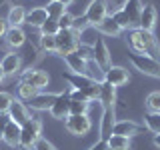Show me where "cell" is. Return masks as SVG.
<instances>
[{
	"instance_id": "obj_1",
	"label": "cell",
	"mask_w": 160,
	"mask_h": 150,
	"mask_svg": "<svg viewBox=\"0 0 160 150\" xmlns=\"http://www.w3.org/2000/svg\"><path fill=\"white\" fill-rule=\"evenodd\" d=\"M128 44L132 48V52L148 54V56L160 60V46L154 32H148V30H142V28H132L128 32Z\"/></svg>"
},
{
	"instance_id": "obj_2",
	"label": "cell",
	"mask_w": 160,
	"mask_h": 150,
	"mask_svg": "<svg viewBox=\"0 0 160 150\" xmlns=\"http://www.w3.org/2000/svg\"><path fill=\"white\" fill-rule=\"evenodd\" d=\"M64 80L68 82L70 88L80 90L88 100H96L100 96V82L86 74H74V72H64Z\"/></svg>"
},
{
	"instance_id": "obj_3",
	"label": "cell",
	"mask_w": 160,
	"mask_h": 150,
	"mask_svg": "<svg viewBox=\"0 0 160 150\" xmlns=\"http://www.w3.org/2000/svg\"><path fill=\"white\" fill-rule=\"evenodd\" d=\"M40 134H42V122H40L38 118H28L26 122L20 126V146L24 150L34 148V144L42 138Z\"/></svg>"
},
{
	"instance_id": "obj_4",
	"label": "cell",
	"mask_w": 160,
	"mask_h": 150,
	"mask_svg": "<svg viewBox=\"0 0 160 150\" xmlns=\"http://www.w3.org/2000/svg\"><path fill=\"white\" fill-rule=\"evenodd\" d=\"M128 58L134 64V68L140 70L142 74L152 76V78H160V60L148 56V54H138V52H130Z\"/></svg>"
},
{
	"instance_id": "obj_5",
	"label": "cell",
	"mask_w": 160,
	"mask_h": 150,
	"mask_svg": "<svg viewBox=\"0 0 160 150\" xmlns=\"http://www.w3.org/2000/svg\"><path fill=\"white\" fill-rule=\"evenodd\" d=\"M80 46V34L74 28L60 30L56 34V52L60 56H66L70 52H76Z\"/></svg>"
},
{
	"instance_id": "obj_6",
	"label": "cell",
	"mask_w": 160,
	"mask_h": 150,
	"mask_svg": "<svg viewBox=\"0 0 160 150\" xmlns=\"http://www.w3.org/2000/svg\"><path fill=\"white\" fill-rule=\"evenodd\" d=\"M64 126L74 136H86L90 132V128H92V122H90L88 114H70L64 120Z\"/></svg>"
},
{
	"instance_id": "obj_7",
	"label": "cell",
	"mask_w": 160,
	"mask_h": 150,
	"mask_svg": "<svg viewBox=\"0 0 160 150\" xmlns=\"http://www.w3.org/2000/svg\"><path fill=\"white\" fill-rule=\"evenodd\" d=\"M106 16H108V6L104 0H92L86 6V12H84V20H86V24L90 28L100 24Z\"/></svg>"
},
{
	"instance_id": "obj_8",
	"label": "cell",
	"mask_w": 160,
	"mask_h": 150,
	"mask_svg": "<svg viewBox=\"0 0 160 150\" xmlns=\"http://www.w3.org/2000/svg\"><path fill=\"white\" fill-rule=\"evenodd\" d=\"M20 82L30 84V86L42 90L44 86H48L50 76H48V72H44V70H38V68H26L24 72H20Z\"/></svg>"
},
{
	"instance_id": "obj_9",
	"label": "cell",
	"mask_w": 160,
	"mask_h": 150,
	"mask_svg": "<svg viewBox=\"0 0 160 150\" xmlns=\"http://www.w3.org/2000/svg\"><path fill=\"white\" fill-rule=\"evenodd\" d=\"M48 112L56 120H66L70 116V86L64 90V92H58L56 102L52 104V108H50Z\"/></svg>"
},
{
	"instance_id": "obj_10",
	"label": "cell",
	"mask_w": 160,
	"mask_h": 150,
	"mask_svg": "<svg viewBox=\"0 0 160 150\" xmlns=\"http://www.w3.org/2000/svg\"><path fill=\"white\" fill-rule=\"evenodd\" d=\"M92 60L98 64L102 70H108L112 64H110V50L104 42V38H96L92 42Z\"/></svg>"
},
{
	"instance_id": "obj_11",
	"label": "cell",
	"mask_w": 160,
	"mask_h": 150,
	"mask_svg": "<svg viewBox=\"0 0 160 150\" xmlns=\"http://www.w3.org/2000/svg\"><path fill=\"white\" fill-rule=\"evenodd\" d=\"M104 82L116 86H124L126 82H130V72L124 66H110L108 70H104Z\"/></svg>"
},
{
	"instance_id": "obj_12",
	"label": "cell",
	"mask_w": 160,
	"mask_h": 150,
	"mask_svg": "<svg viewBox=\"0 0 160 150\" xmlns=\"http://www.w3.org/2000/svg\"><path fill=\"white\" fill-rule=\"evenodd\" d=\"M56 98H58V92L56 94H54V92H38L34 98L28 100V108L38 110V112H42V110H50L52 104L56 102Z\"/></svg>"
},
{
	"instance_id": "obj_13",
	"label": "cell",
	"mask_w": 160,
	"mask_h": 150,
	"mask_svg": "<svg viewBox=\"0 0 160 150\" xmlns=\"http://www.w3.org/2000/svg\"><path fill=\"white\" fill-rule=\"evenodd\" d=\"M8 116H10V120L18 122L20 126H22L28 118H32V116H30V108L20 98H14L12 100V104H10V108H8Z\"/></svg>"
},
{
	"instance_id": "obj_14",
	"label": "cell",
	"mask_w": 160,
	"mask_h": 150,
	"mask_svg": "<svg viewBox=\"0 0 160 150\" xmlns=\"http://www.w3.org/2000/svg\"><path fill=\"white\" fill-rule=\"evenodd\" d=\"M90 106V100L80 90L70 88V114H86Z\"/></svg>"
},
{
	"instance_id": "obj_15",
	"label": "cell",
	"mask_w": 160,
	"mask_h": 150,
	"mask_svg": "<svg viewBox=\"0 0 160 150\" xmlns=\"http://www.w3.org/2000/svg\"><path fill=\"white\" fill-rule=\"evenodd\" d=\"M114 108H102V118H100V140H108L112 136V128L116 124L114 120Z\"/></svg>"
},
{
	"instance_id": "obj_16",
	"label": "cell",
	"mask_w": 160,
	"mask_h": 150,
	"mask_svg": "<svg viewBox=\"0 0 160 150\" xmlns=\"http://www.w3.org/2000/svg\"><path fill=\"white\" fill-rule=\"evenodd\" d=\"M62 58H64V62H66V66H68L70 72H74V74H86V62H88V60L84 58L78 50H76V52L66 54V56H62Z\"/></svg>"
},
{
	"instance_id": "obj_17",
	"label": "cell",
	"mask_w": 160,
	"mask_h": 150,
	"mask_svg": "<svg viewBox=\"0 0 160 150\" xmlns=\"http://www.w3.org/2000/svg\"><path fill=\"white\" fill-rule=\"evenodd\" d=\"M156 18H158V12H156V8H154V4H146V6L142 8V14H140L138 28L152 32L154 26H156Z\"/></svg>"
},
{
	"instance_id": "obj_18",
	"label": "cell",
	"mask_w": 160,
	"mask_h": 150,
	"mask_svg": "<svg viewBox=\"0 0 160 150\" xmlns=\"http://www.w3.org/2000/svg\"><path fill=\"white\" fill-rule=\"evenodd\" d=\"M0 64H2V70H4L6 76H14V74H18L20 68H22V58H20L16 52H8V54H4V58L0 60Z\"/></svg>"
},
{
	"instance_id": "obj_19",
	"label": "cell",
	"mask_w": 160,
	"mask_h": 150,
	"mask_svg": "<svg viewBox=\"0 0 160 150\" xmlns=\"http://www.w3.org/2000/svg\"><path fill=\"white\" fill-rule=\"evenodd\" d=\"M112 134H118V136H126V138H132L140 134V124L132 122V120H116L112 128Z\"/></svg>"
},
{
	"instance_id": "obj_20",
	"label": "cell",
	"mask_w": 160,
	"mask_h": 150,
	"mask_svg": "<svg viewBox=\"0 0 160 150\" xmlns=\"http://www.w3.org/2000/svg\"><path fill=\"white\" fill-rule=\"evenodd\" d=\"M142 8H144V4L140 2V0H126V2L122 4V10H124V14L130 18V22H132V28H138Z\"/></svg>"
},
{
	"instance_id": "obj_21",
	"label": "cell",
	"mask_w": 160,
	"mask_h": 150,
	"mask_svg": "<svg viewBox=\"0 0 160 150\" xmlns=\"http://www.w3.org/2000/svg\"><path fill=\"white\" fill-rule=\"evenodd\" d=\"M6 22H8V28H18L22 24H26V10H24V6H20V4L10 6L8 14H6Z\"/></svg>"
},
{
	"instance_id": "obj_22",
	"label": "cell",
	"mask_w": 160,
	"mask_h": 150,
	"mask_svg": "<svg viewBox=\"0 0 160 150\" xmlns=\"http://www.w3.org/2000/svg\"><path fill=\"white\" fill-rule=\"evenodd\" d=\"M98 100L102 102V108H114V104H116V88L112 86V84L108 82H100V96Z\"/></svg>"
},
{
	"instance_id": "obj_23",
	"label": "cell",
	"mask_w": 160,
	"mask_h": 150,
	"mask_svg": "<svg viewBox=\"0 0 160 150\" xmlns=\"http://www.w3.org/2000/svg\"><path fill=\"white\" fill-rule=\"evenodd\" d=\"M4 40H6V46H8V48L18 50L24 42H26V32H24L20 26H18V28H8V32H6V36H4Z\"/></svg>"
},
{
	"instance_id": "obj_24",
	"label": "cell",
	"mask_w": 160,
	"mask_h": 150,
	"mask_svg": "<svg viewBox=\"0 0 160 150\" xmlns=\"http://www.w3.org/2000/svg\"><path fill=\"white\" fill-rule=\"evenodd\" d=\"M46 20H48V14H46V8H44V6L26 10V24H28V26L40 28L44 22H46Z\"/></svg>"
},
{
	"instance_id": "obj_25",
	"label": "cell",
	"mask_w": 160,
	"mask_h": 150,
	"mask_svg": "<svg viewBox=\"0 0 160 150\" xmlns=\"http://www.w3.org/2000/svg\"><path fill=\"white\" fill-rule=\"evenodd\" d=\"M2 140L8 144V146H12V148L20 146V124L14 122V120H10L8 126H6V130H4Z\"/></svg>"
},
{
	"instance_id": "obj_26",
	"label": "cell",
	"mask_w": 160,
	"mask_h": 150,
	"mask_svg": "<svg viewBox=\"0 0 160 150\" xmlns=\"http://www.w3.org/2000/svg\"><path fill=\"white\" fill-rule=\"evenodd\" d=\"M94 28H96L100 34H104V36H120V34H122V28H120L118 24L114 22V18L110 16V14H108V16L104 18L100 24H96Z\"/></svg>"
},
{
	"instance_id": "obj_27",
	"label": "cell",
	"mask_w": 160,
	"mask_h": 150,
	"mask_svg": "<svg viewBox=\"0 0 160 150\" xmlns=\"http://www.w3.org/2000/svg\"><path fill=\"white\" fill-rule=\"evenodd\" d=\"M106 144H108V150H130V148H132L130 138L118 136V134H112V136L106 140Z\"/></svg>"
},
{
	"instance_id": "obj_28",
	"label": "cell",
	"mask_w": 160,
	"mask_h": 150,
	"mask_svg": "<svg viewBox=\"0 0 160 150\" xmlns=\"http://www.w3.org/2000/svg\"><path fill=\"white\" fill-rule=\"evenodd\" d=\"M44 8H46L48 18H54V20H58L60 16H64V14H66V6H64L62 2H58V0H50Z\"/></svg>"
},
{
	"instance_id": "obj_29",
	"label": "cell",
	"mask_w": 160,
	"mask_h": 150,
	"mask_svg": "<svg viewBox=\"0 0 160 150\" xmlns=\"http://www.w3.org/2000/svg\"><path fill=\"white\" fill-rule=\"evenodd\" d=\"M144 126L152 134H160V112H148L144 116Z\"/></svg>"
},
{
	"instance_id": "obj_30",
	"label": "cell",
	"mask_w": 160,
	"mask_h": 150,
	"mask_svg": "<svg viewBox=\"0 0 160 150\" xmlns=\"http://www.w3.org/2000/svg\"><path fill=\"white\" fill-rule=\"evenodd\" d=\"M38 30H40V34H42V36H56V34L60 32L58 20L48 18V20H46V22H44V24H42V26H40Z\"/></svg>"
},
{
	"instance_id": "obj_31",
	"label": "cell",
	"mask_w": 160,
	"mask_h": 150,
	"mask_svg": "<svg viewBox=\"0 0 160 150\" xmlns=\"http://www.w3.org/2000/svg\"><path fill=\"white\" fill-rule=\"evenodd\" d=\"M110 16L114 18V22H116L122 30H132V22H130V18L126 16V14H124V10H122V8H120V10H114Z\"/></svg>"
},
{
	"instance_id": "obj_32",
	"label": "cell",
	"mask_w": 160,
	"mask_h": 150,
	"mask_svg": "<svg viewBox=\"0 0 160 150\" xmlns=\"http://www.w3.org/2000/svg\"><path fill=\"white\" fill-rule=\"evenodd\" d=\"M38 92H40L38 88L30 86V84H24V82H18V98L20 100H30V98L36 96Z\"/></svg>"
},
{
	"instance_id": "obj_33",
	"label": "cell",
	"mask_w": 160,
	"mask_h": 150,
	"mask_svg": "<svg viewBox=\"0 0 160 150\" xmlns=\"http://www.w3.org/2000/svg\"><path fill=\"white\" fill-rule=\"evenodd\" d=\"M146 110L148 112H160V90L150 92L146 96Z\"/></svg>"
},
{
	"instance_id": "obj_34",
	"label": "cell",
	"mask_w": 160,
	"mask_h": 150,
	"mask_svg": "<svg viewBox=\"0 0 160 150\" xmlns=\"http://www.w3.org/2000/svg\"><path fill=\"white\" fill-rule=\"evenodd\" d=\"M40 48L44 52H56V36H42L40 34Z\"/></svg>"
},
{
	"instance_id": "obj_35",
	"label": "cell",
	"mask_w": 160,
	"mask_h": 150,
	"mask_svg": "<svg viewBox=\"0 0 160 150\" xmlns=\"http://www.w3.org/2000/svg\"><path fill=\"white\" fill-rule=\"evenodd\" d=\"M12 100L14 96L10 92H0V114H8V108H10V104H12Z\"/></svg>"
},
{
	"instance_id": "obj_36",
	"label": "cell",
	"mask_w": 160,
	"mask_h": 150,
	"mask_svg": "<svg viewBox=\"0 0 160 150\" xmlns=\"http://www.w3.org/2000/svg\"><path fill=\"white\" fill-rule=\"evenodd\" d=\"M58 26H60V30H66V28H72L74 26V16L72 14H64V16H60L58 18Z\"/></svg>"
},
{
	"instance_id": "obj_37",
	"label": "cell",
	"mask_w": 160,
	"mask_h": 150,
	"mask_svg": "<svg viewBox=\"0 0 160 150\" xmlns=\"http://www.w3.org/2000/svg\"><path fill=\"white\" fill-rule=\"evenodd\" d=\"M34 150H56V146H54L52 142H48L46 138H40L36 144H34Z\"/></svg>"
},
{
	"instance_id": "obj_38",
	"label": "cell",
	"mask_w": 160,
	"mask_h": 150,
	"mask_svg": "<svg viewBox=\"0 0 160 150\" xmlns=\"http://www.w3.org/2000/svg\"><path fill=\"white\" fill-rule=\"evenodd\" d=\"M8 122H10L8 114H0V140H2V136H4V130H6Z\"/></svg>"
},
{
	"instance_id": "obj_39",
	"label": "cell",
	"mask_w": 160,
	"mask_h": 150,
	"mask_svg": "<svg viewBox=\"0 0 160 150\" xmlns=\"http://www.w3.org/2000/svg\"><path fill=\"white\" fill-rule=\"evenodd\" d=\"M88 150H108V144H106V140H98V142L92 144Z\"/></svg>"
},
{
	"instance_id": "obj_40",
	"label": "cell",
	"mask_w": 160,
	"mask_h": 150,
	"mask_svg": "<svg viewBox=\"0 0 160 150\" xmlns=\"http://www.w3.org/2000/svg\"><path fill=\"white\" fill-rule=\"evenodd\" d=\"M6 32H8V22L6 18H0V38L6 36Z\"/></svg>"
},
{
	"instance_id": "obj_41",
	"label": "cell",
	"mask_w": 160,
	"mask_h": 150,
	"mask_svg": "<svg viewBox=\"0 0 160 150\" xmlns=\"http://www.w3.org/2000/svg\"><path fill=\"white\" fill-rule=\"evenodd\" d=\"M154 146L160 148V134H154Z\"/></svg>"
},
{
	"instance_id": "obj_42",
	"label": "cell",
	"mask_w": 160,
	"mask_h": 150,
	"mask_svg": "<svg viewBox=\"0 0 160 150\" xmlns=\"http://www.w3.org/2000/svg\"><path fill=\"white\" fill-rule=\"evenodd\" d=\"M4 78H6V74H4V70H2V64H0V82H4Z\"/></svg>"
},
{
	"instance_id": "obj_43",
	"label": "cell",
	"mask_w": 160,
	"mask_h": 150,
	"mask_svg": "<svg viewBox=\"0 0 160 150\" xmlns=\"http://www.w3.org/2000/svg\"><path fill=\"white\" fill-rule=\"evenodd\" d=\"M58 2H62V4H64V6H70V4H72V2H74V0H58Z\"/></svg>"
}]
</instances>
